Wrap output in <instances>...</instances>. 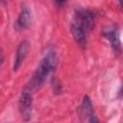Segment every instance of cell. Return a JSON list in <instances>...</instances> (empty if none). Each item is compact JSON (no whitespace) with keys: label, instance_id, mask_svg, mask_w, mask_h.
I'll list each match as a JSON object with an SVG mask.
<instances>
[{"label":"cell","instance_id":"6da1fadb","mask_svg":"<svg viewBox=\"0 0 123 123\" xmlns=\"http://www.w3.org/2000/svg\"><path fill=\"white\" fill-rule=\"evenodd\" d=\"M95 26L94 13L86 9H77L73 14L71 21V33L76 42L85 47L86 45L87 37Z\"/></svg>","mask_w":123,"mask_h":123},{"label":"cell","instance_id":"52a82bcc","mask_svg":"<svg viewBox=\"0 0 123 123\" xmlns=\"http://www.w3.org/2000/svg\"><path fill=\"white\" fill-rule=\"evenodd\" d=\"M32 12L29 10L28 7L24 6L21 11L20 13L16 19V21L14 22V28L17 31H22V30H26L30 27V25L32 24Z\"/></svg>","mask_w":123,"mask_h":123},{"label":"cell","instance_id":"9c48e42d","mask_svg":"<svg viewBox=\"0 0 123 123\" xmlns=\"http://www.w3.org/2000/svg\"><path fill=\"white\" fill-rule=\"evenodd\" d=\"M53 2L57 7H62L66 3V0H53Z\"/></svg>","mask_w":123,"mask_h":123},{"label":"cell","instance_id":"3957f363","mask_svg":"<svg viewBox=\"0 0 123 123\" xmlns=\"http://www.w3.org/2000/svg\"><path fill=\"white\" fill-rule=\"evenodd\" d=\"M32 91L25 87V89L22 91L19 101H18V108L21 114V117L25 121H29L32 117L33 113V96Z\"/></svg>","mask_w":123,"mask_h":123},{"label":"cell","instance_id":"8992f818","mask_svg":"<svg viewBox=\"0 0 123 123\" xmlns=\"http://www.w3.org/2000/svg\"><path fill=\"white\" fill-rule=\"evenodd\" d=\"M30 46H31V44L28 40H22L19 43L17 50H16L15 59L13 62V66H12L13 71H17L20 68V66L22 65V63L24 62V61L27 58L28 53L30 51Z\"/></svg>","mask_w":123,"mask_h":123},{"label":"cell","instance_id":"ba28073f","mask_svg":"<svg viewBox=\"0 0 123 123\" xmlns=\"http://www.w3.org/2000/svg\"><path fill=\"white\" fill-rule=\"evenodd\" d=\"M53 83H54V85H53L54 91H55L56 93H60V92L62 91V86L60 85V83L58 82V80H56L55 78H53Z\"/></svg>","mask_w":123,"mask_h":123},{"label":"cell","instance_id":"7a4b0ae2","mask_svg":"<svg viewBox=\"0 0 123 123\" xmlns=\"http://www.w3.org/2000/svg\"><path fill=\"white\" fill-rule=\"evenodd\" d=\"M57 63H58L57 52L54 49H51L45 54L43 59L40 61L32 79L30 80L29 84L26 86V88L30 89L32 92L39 89L47 81V79L53 74V72L57 67Z\"/></svg>","mask_w":123,"mask_h":123},{"label":"cell","instance_id":"30bf717a","mask_svg":"<svg viewBox=\"0 0 123 123\" xmlns=\"http://www.w3.org/2000/svg\"><path fill=\"white\" fill-rule=\"evenodd\" d=\"M118 2H119V4H120V6L123 8V0H118Z\"/></svg>","mask_w":123,"mask_h":123},{"label":"cell","instance_id":"5b68a950","mask_svg":"<svg viewBox=\"0 0 123 123\" xmlns=\"http://www.w3.org/2000/svg\"><path fill=\"white\" fill-rule=\"evenodd\" d=\"M103 35L110 41L113 52L116 55H119L121 53V41H120V34L118 27L116 25L107 27L106 29L103 30Z\"/></svg>","mask_w":123,"mask_h":123},{"label":"cell","instance_id":"277c9868","mask_svg":"<svg viewBox=\"0 0 123 123\" xmlns=\"http://www.w3.org/2000/svg\"><path fill=\"white\" fill-rule=\"evenodd\" d=\"M79 115L81 121H88V122H99V119L96 117L93 110V105L91 103L90 98L86 95L83 98L82 104L79 109Z\"/></svg>","mask_w":123,"mask_h":123}]
</instances>
